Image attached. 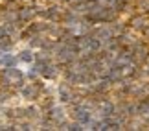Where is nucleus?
<instances>
[{"label":"nucleus","mask_w":149,"mask_h":131,"mask_svg":"<svg viewBox=\"0 0 149 131\" xmlns=\"http://www.w3.org/2000/svg\"><path fill=\"white\" fill-rule=\"evenodd\" d=\"M8 28H6V26H0V39H2V37H6V35H8Z\"/></svg>","instance_id":"20e7f679"},{"label":"nucleus","mask_w":149,"mask_h":131,"mask_svg":"<svg viewBox=\"0 0 149 131\" xmlns=\"http://www.w3.org/2000/svg\"><path fill=\"white\" fill-rule=\"evenodd\" d=\"M22 96L28 100H33L37 96V90H35V85H30V87H24L22 89Z\"/></svg>","instance_id":"f03ea898"},{"label":"nucleus","mask_w":149,"mask_h":131,"mask_svg":"<svg viewBox=\"0 0 149 131\" xmlns=\"http://www.w3.org/2000/svg\"><path fill=\"white\" fill-rule=\"evenodd\" d=\"M17 61H19V57H15V55H11V54H4L2 57H0V65L6 67V68H11V67L17 65Z\"/></svg>","instance_id":"f257e3e1"},{"label":"nucleus","mask_w":149,"mask_h":131,"mask_svg":"<svg viewBox=\"0 0 149 131\" xmlns=\"http://www.w3.org/2000/svg\"><path fill=\"white\" fill-rule=\"evenodd\" d=\"M19 59H20V61H24V63H31V61L35 59V54H31L30 50H24V52H20Z\"/></svg>","instance_id":"7ed1b4c3"}]
</instances>
